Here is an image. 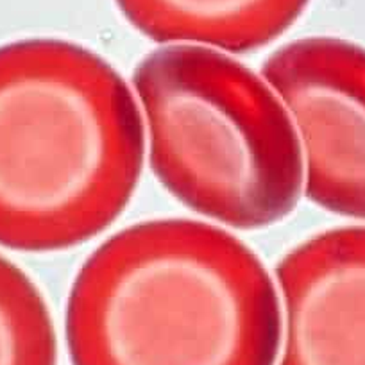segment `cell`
I'll return each mask as SVG.
<instances>
[{"label": "cell", "mask_w": 365, "mask_h": 365, "mask_svg": "<svg viewBox=\"0 0 365 365\" xmlns=\"http://www.w3.org/2000/svg\"><path fill=\"white\" fill-rule=\"evenodd\" d=\"M66 346L72 365H274L278 296L258 256L227 231L147 220L81 267Z\"/></svg>", "instance_id": "cell-1"}, {"label": "cell", "mask_w": 365, "mask_h": 365, "mask_svg": "<svg viewBox=\"0 0 365 365\" xmlns=\"http://www.w3.org/2000/svg\"><path fill=\"white\" fill-rule=\"evenodd\" d=\"M142 160L135 97L106 59L52 38L0 47V245L61 251L103 233Z\"/></svg>", "instance_id": "cell-2"}, {"label": "cell", "mask_w": 365, "mask_h": 365, "mask_svg": "<svg viewBox=\"0 0 365 365\" xmlns=\"http://www.w3.org/2000/svg\"><path fill=\"white\" fill-rule=\"evenodd\" d=\"M133 84L150 167L182 205L237 230L267 227L296 208L299 142L249 66L212 47L168 45L138 63Z\"/></svg>", "instance_id": "cell-3"}, {"label": "cell", "mask_w": 365, "mask_h": 365, "mask_svg": "<svg viewBox=\"0 0 365 365\" xmlns=\"http://www.w3.org/2000/svg\"><path fill=\"white\" fill-rule=\"evenodd\" d=\"M262 73L299 133L307 197L365 220V48L301 38L267 58Z\"/></svg>", "instance_id": "cell-4"}, {"label": "cell", "mask_w": 365, "mask_h": 365, "mask_svg": "<svg viewBox=\"0 0 365 365\" xmlns=\"http://www.w3.org/2000/svg\"><path fill=\"white\" fill-rule=\"evenodd\" d=\"M276 278L285 307L278 365H365V227L308 238Z\"/></svg>", "instance_id": "cell-5"}, {"label": "cell", "mask_w": 365, "mask_h": 365, "mask_svg": "<svg viewBox=\"0 0 365 365\" xmlns=\"http://www.w3.org/2000/svg\"><path fill=\"white\" fill-rule=\"evenodd\" d=\"M131 26L160 43L249 52L282 36L310 0H115Z\"/></svg>", "instance_id": "cell-6"}, {"label": "cell", "mask_w": 365, "mask_h": 365, "mask_svg": "<svg viewBox=\"0 0 365 365\" xmlns=\"http://www.w3.org/2000/svg\"><path fill=\"white\" fill-rule=\"evenodd\" d=\"M0 365H58L43 296L20 267L0 256Z\"/></svg>", "instance_id": "cell-7"}]
</instances>
